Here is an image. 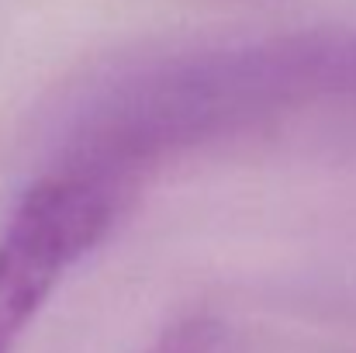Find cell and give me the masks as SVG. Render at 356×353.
I'll return each instance as SVG.
<instances>
[{"mask_svg":"<svg viewBox=\"0 0 356 353\" xmlns=\"http://www.w3.org/2000/svg\"><path fill=\"white\" fill-rule=\"evenodd\" d=\"M315 108H356V28H305L118 70L73 111L59 170L128 201L166 156Z\"/></svg>","mask_w":356,"mask_h":353,"instance_id":"cell-1","label":"cell"},{"mask_svg":"<svg viewBox=\"0 0 356 353\" xmlns=\"http://www.w3.org/2000/svg\"><path fill=\"white\" fill-rule=\"evenodd\" d=\"M152 353H218V326L208 319H191L170 329Z\"/></svg>","mask_w":356,"mask_h":353,"instance_id":"cell-3","label":"cell"},{"mask_svg":"<svg viewBox=\"0 0 356 353\" xmlns=\"http://www.w3.org/2000/svg\"><path fill=\"white\" fill-rule=\"evenodd\" d=\"M121 208V194L66 170L24 191L0 239V353L17 350L52 288L108 235Z\"/></svg>","mask_w":356,"mask_h":353,"instance_id":"cell-2","label":"cell"}]
</instances>
